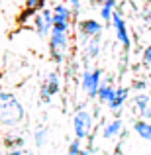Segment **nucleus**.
Segmentation results:
<instances>
[{"label": "nucleus", "instance_id": "nucleus-1", "mask_svg": "<svg viewBox=\"0 0 151 155\" xmlns=\"http://www.w3.org/2000/svg\"><path fill=\"white\" fill-rule=\"evenodd\" d=\"M26 120V110L14 92L0 91V124L6 128H16Z\"/></svg>", "mask_w": 151, "mask_h": 155}, {"label": "nucleus", "instance_id": "nucleus-2", "mask_svg": "<svg viewBox=\"0 0 151 155\" xmlns=\"http://www.w3.org/2000/svg\"><path fill=\"white\" fill-rule=\"evenodd\" d=\"M92 126H94V120H92V114L84 108H79L73 116V132H75L77 140H87L92 134Z\"/></svg>", "mask_w": 151, "mask_h": 155}, {"label": "nucleus", "instance_id": "nucleus-3", "mask_svg": "<svg viewBox=\"0 0 151 155\" xmlns=\"http://www.w3.org/2000/svg\"><path fill=\"white\" fill-rule=\"evenodd\" d=\"M102 69H84L83 73V88L84 92L88 94V98H96L98 96V91H100V84H102Z\"/></svg>", "mask_w": 151, "mask_h": 155}, {"label": "nucleus", "instance_id": "nucleus-4", "mask_svg": "<svg viewBox=\"0 0 151 155\" xmlns=\"http://www.w3.org/2000/svg\"><path fill=\"white\" fill-rule=\"evenodd\" d=\"M61 91V77H59V73H49L47 75V79L43 81V84H41V92H39V98H41V102L43 104H49L51 102V98L57 94V92Z\"/></svg>", "mask_w": 151, "mask_h": 155}, {"label": "nucleus", "instance_id": "nucleus-5", "mask_svg": "<svg viewBox=\"0 0 151 155\" xmlns=\"http://www.w3.org/2000/svg\"><path fill=\"white\" fill-rule=\"evenodd\" d=\"M112 24H114V30H116L118 41L122 43V47H124V49H130V45H132V39H130V35H128V28H126L124 16H122L118 10H114V14H112Z\"/></svg>", "mask_w": 151, "mask_h": 155}, {"label": "nucleus", "instance_id": "nucleus-6", "mask_svg": "<svg viewBox=\"0 0 151 155\" xmlns=\"http://www.w3.org/2000/svg\"><path fill=\"white\" fill-rule=\"evenodd\" d=\"M34 24H35V30H38L39 35H49L51 34V28H53V14L51 10L43 8L35 14L34 18Z\"/></svg>", "mask_w": 151, "mask_h": 155}, {"label": "nucleus", "instance_id": "nucleus-7", "mask_svg": "<svg viewBox=\"0 0 151 155\" xmlns=\"http://www.w3.org/2000/svg\"><path fill=\"white\" fill-rule=\"evenodd\" d=\"M79 31H80L84 41H88L90 38H96V35L102 34V24L96 22V20H92V18H87L79 24Z\"/></svg>", "mask_w": 151, "mask_h": 155}, {"label": "nucleus", "instance_id": "nucleus-8", "mask_svg": "<svg viewBox=\"0 0 151 155\" xmlns=\"http://www.w3.org/2000/svg\"><path fill=\"white\" fill-rule=\"evenodd\" d=\"M133 110H137L141 120H151V98L147 94H137L133 100Z\"/></svg>", "mask_w": 151, "mask_h": 155}, {"label": "nucleus", "instance_id": "nucleus-9", "mask_svg": "<svg viewBox=\"0 0 151 155\" xmlns=\"http://www.w3.org/2000/svg\"><path fill=\"white\" fill-rule=\"evenodd\" d=\"M16 147H26V137L20 132H10L4 136V149H16Z\"/></svg>", "mask_w": 151, "mask_h": 155}, {"label": "nucleus", "instance_id": "nucleus-10", "mask_svg": "<svg viewBox=\"0 0 151 155\" xmlns=\"http://www.w3.org/2000/svg\"><path fill=\"white\" fill-rule=\"evenodd\" d=\"M122 128H124V122H122V118H116V120L108 122V124L104 126V130H102V137H104V140H112V137L120 136Z\"/></svg>", "mask_w": 151, "mask_h": 155}, {"label": "nucleus", "instance_id": "nucleus-11", "mask_svg": "<svg viewBox=\"0 0 151 155\" xmlns=\"http://www.w3.org/2000/svg\"><path fill=\"white\" fill-rule=\"evenodd\" d=\"M128 88L126 87H120V88H116V94H114V98H112V102L108 104V108L112 110V112H118V110H122V106H124V102L128 100Z\"/></svg>", "mask_w": 151, "mask_h": 155}, {"label": "nucleus", "instance_id": "nucleus-12", "mask_svg": "<svg viewBox=\"0 0 151 155\" xmlns=\"http://www.w3.org/2000/svg\"><path fill=\"white\" fill-rule=\"evenodd\" d=\"M133 132H136L141 140H145V141L151 143V122H147V120L133 122Z\"/></svg>", "mask_w": 151, "mask_h": 155}, {"label": "nucleus", "instance_id": "nucleus-13", "mask_svg": "<svg viewBox=\"0 0 151 155\" xmlns=\"http://www.w3.org/2000/svg\"><path fill=\"white\" fill-rule=\"evenodd\" d=\"M98 53H100V35L90 38L88 41H84V57H87V59H94Z\"/></svg>", "mask_w": 151, "mask_h": 155}, {"label": "nucleus", "instance_id": "nucleus-14", "mask_svg": "<svg viewBox=\"0 0 151 155\" xmlns=\"http://www.w3.org/2000/svg\"><path fill=\"white\" fill-rule=\"evenodd\" d=\"M114 94H116V88H114L110 83H104V84H100V91H98V96H96V98H98L102 104L108 106L110 102H112Z\"/></svg>", "mask_w": 151, "mask_h": 155}, {"label": "nucleus", "instance_id": "nucleus-15", "mask_svg": "<svg viewBox=\"0 0 151 155\" xmlns=\"http://www.w3.org/2000/svg\"><path fill=\"white\" fill-rule=\"evenodd\" d=\"M47 134H49L47 126H41V124H39L38 128H35V132H34V143H35V147H38V149L45 145V141H47Z\"/></svg>", "mask_w": 151, "mask_h": 155}, {"label": "nucleus", "instance_id": "nucleus-16", "mask_svg": "<svg viewBox=\"0 0 151 155\" xmlns=\"http://www.w3.org/2000/svg\"><path fill=\"white\" fill-rule=\"evenodd\" d=\"M2 155H34V151H30L28 147H16V149H4Z\"/></svg>", "mask_w": 151, "mask_h": 155}, {"label": "nucleus", "instance_id": "nucleus-17", "mask_svg": "<svg viewBox=\"0 0 151 155\" xmlns=\"http://www.w3.org/2000/svg\"><path fill=\"white\" fill-rule=\"evenodd\" d=\"M114 10H116V8H112V6H102V8H100V18L104 20V22H112Z\"/></svg>", "mask_w": 151, "mask_h": 155}, {"label": "nucleus", "instance_id": "nucleus-18", "mask_svg": "<svg viewBox=\"0 0 151 155\" xmlns=\"http://www.w3.org/2000/svg\"><path fill=\"white\" fill-rule=\"evenodd\" d=\"M80 149H83V147H80V140H77V137H75V140L69 143V155H79Z\"/></svg>", "mask_w": 151, "mask_h": 155}, {"label": "nucleus", "instance_id": "nucleus-19", "mask_svg": "<svg viewBox=\"0 0 151 155\" xmlns=\"http://www.w3.org/2000/svg\"><path fill=\"white\" fill-rule=\"evenodd\" d=\"M143 63L147 65V67H151V43L143 49Z\"/></svg>", "mask_w": 151, "mask_h": 155}, {"label": "nucleus", "instance_id": "nucleus-20", "mask_svg": "<svg viewBox=\"0 0 151 155\" xmlns=\"http://www.w3.org/2000/svg\"><path fill=\"white\" fill-rule=\"evenodd\" d=\"M67 2H69V6L73 8V12L77 14V12H79V8H80V0H67Z\"/></svg>", "mask_w": 151, "mask_h": 155}, {"label": "nucleus", "instance_id": "nucleus-21", "mask_svg": "<svg viewBox=\"0 0 151 155\" xmlns=\"http://www.w3.org/2000/svg\"><path fill=\"white\" fill-rule=\"evenodd\" d=\"M145 87H147L145 81H136V83H133V88H136V91H143Z\"/></svg>", "mask_w": 151, "mask_h": 155}, {"label": "nucleus", "instance_id": "nucleus-22", "mask_svg": "<svg viewBox=\"0 0 151 155\" xmlns=\"http://www.w3.org/2000/svg\"><path fill=\"white\" fill-rule=\"evenodd\" d=\"M143 20H145V24H147V26H151V8H147V10L143 12Z\"/></svg>", "mask_w": 151, "mask_h": 155}, {"label": "nucleus", "instance_id": "nucleus-23", "mask_svg": "<svg viewBox=\"0 0 151 155\" xmlns=\"http://www.w3.org/2000/svg\"><path fill=\"white\" fill-rule=\"evenodd\" d=\"M39 6H41L39 0H28V8H31V10H34V8H39Z\"/></svg>", "mask_w": 151, "mask_h": 155}, {"label": "nucleus", "instance_id": "nucleus-24", "mask_svg": "<svg viewBox=\"0 0 151 155\" xmlns=\"http://www.w3.org/2000/svg\"><path fill=\"white\" fill-rule=\"evenodd\" d=\"M98 2L102 4V6H112V8H116V0H98Z\"/></svg>", "mask_w": 151, "mask_h": 155}, {"label": "nucleus", "instance_id": "nucleus-25", "mask_svg": "<svg viewBox=\"0 0 151 155\" xmlns=\"http://www.w3.org/2000/svg\"><path fill=\"white\" fill-rule=\"evenodd\" d=\"M79 155H90V147H87V149H80V153Z\"/></svg>", "mask_w": 151, "mask_h": 155}, {"label": "nucleus", "instance_id": "nucleus-26", "mask_svg": "<svg viewBox=\"0 0 151 155\" xmlns=\"http://www.w3.org/2000/svg\"><path fill=\"white\" fill-rule=\"evenodd\" d=\"M114 155H120V147H118V149H116V153H114Z\"/></svg>", "mask_w": 151, "mask_h": 155}, {"label": "nucleus", "instance_id": "nucleus-27", "mask_svg": "<svg viewBox=\"0 0 151 155\" xmlns=\"http://www.w3.org/2000/svg\"><path fill=\"white\" fill-rule=\"evenodd\" d=\"M143 2H145V4H151V0H143Z\"/></svg>", "mask_w": 151, "mask_h": 155}]
</instances>
